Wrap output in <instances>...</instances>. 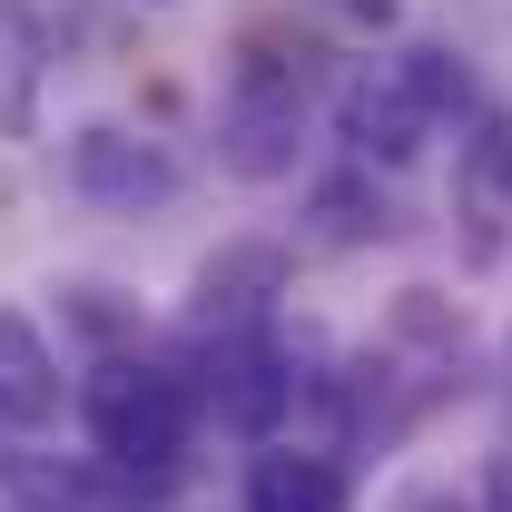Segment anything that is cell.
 Returning <instances> with one entry per match:
<instances>
[{"label":"cell","instance_id":"obj_1","mask_svg":"<svg viewBox=\"0 0 512 512\" xmlns=\"http://www.w3.org/2000/svg\"><path fill=\"white\" fill-rule=\"evenodd\" d=\"M316 79H325L316 40H296L286 20H247V30H237V60H227V99H217V168L247 178V188L296 178Z\"/></svg>","mask_w":512,"mask_h":512},{"label":"cell","instance_id":"obj_2","mask_svg":"<svg viewBox=\"0 0 512 512\" xmlns=\"http://www.w3.org/2000/svg\"><path fill=\"white\" fill-rule=\"evenodd\" d=\"M197 414H207L197 375L168 365V355H138V345H109V355L79 375V434H89L99 463H119L138 493H158V483L188 473Z\"/></svg>","mask_w":512,"mask_h":512},{"label":"cell","instance_id":"obj_3","mask_svg":"<svg viewBox=\"0 0 512 512\" xmlns=\"http://www.w3.org/2000/svg\"><path fill=\"white\" fill-rule=\"evenodd\" d=\"M197 345V394H207V414L227 424V434H286L296 424V384H306V345L316 335H286V316L276 325H237V335H188Z\"/></svg>","mask_w":512,"mask_h":512},{"label":"cell","instance_id":"obj_4","mask_svg":"<svg viewBox=\"0 0 512 512\" xmlns=\"http://www.w3.org/2000/svg\"><path fill=\"white\" fill-rule=\"evenodd\" d=\"M325 119H335V148H345V158H365V168H384V178H404V168L444 138V119L424 109V89L404 79L394 50L345 69V79L325 89Z\"/></svg>","mask_w":512,"mask_h":512},{"label":"cell","instance_id":"obj_5","mask_svg":"<svg viewBox=\"0 0 512 512\" xmlns=\"http://www.w3.org/2000/svg\"><path fill=\"white\" fill-rule=\"evenodd\" d=\"M69 197H89V207H109V217H148V207H168L178 197V158L158 148V138H138L128 119H89L69 128Z\"/></svg>","mask_w":512,"mask_h":512},{"label":"cell","instance_id":"obj_6","mask_svg":"<svg viewBox=\"0 0 512 512\" xmlns=\"http://www.w3.org/2000/svg\"><path fill=\"white\" fill-rule=\"evenodd\" d=\"M296 296V256L276 237H237L188 276V335H237V325H276V306Z\"/></svg>","mask_w":512,"mask_h":512},{"label":"cell","instance_id":"obj_7","mask_svg":"<svg viewBox=\"0 0 512 512\" xmlns=\"http://www.w3.org/2000/svg\"><path fill=\"white\" fill-rule=\"evenodd\" d=\"M453 217H463V256L493 266L503 256V217H512V109L483 99L453 128Z\"/></svg>","mask_w":512,"mask_h":512},{"label":"cell","instance_id":"obj_8","mask_svg":"<svg viewBox=\"0 0 512 512\" xmlns=\"http://www.w3.org/2000/svg\"><path fill=\"white\" fill-rule=\"evenodd\" d=\"M247 512H355V473L335 444H306V434H266L247 453V483H237Z\"/></svg>","mask_w":512,"mask_h":512},{"label":"cell","instance_id":"obj_9","mask_svg":"<svg viewBox=\"0 0 512 512\" xmlns=\"http://www.w3.org/2000/svg\"><path fill=\"white\" fill-rule=\"evenodd\" d=\"M60 404H79L60 375V345L40 335L30 306H0V434H50Z\"/></svg>","mask_w":512,"mask_h":512},{"label":"cell","instance_id":"obj_10","mask_svg":"<svg viewBox=\"0 0 512 512\" xmlns=\"http://www.w3.org/2000/svg\"><path fill=\"white\" fill-rule=\"evenodd\" d=\"M394 227H404V217H394V197H384V168H365V158L325 168L316 188H306V217H296V237H306V247H335V256L384 247Z\"/></svg>","mask_w":512,"mask_h":512},{"label":"cell","instance_id":"obj_11","mask_svg":"<svg viewBox=\"0 0 512 512\" xmlns=\"http://www.w3.org/2000/svg\"><path fill=\"white\" fill-rule=\"evenodd\" d=\"M50 109V20L30 0H0V138H40Z\"/></svg>","mask_w":512,"mask_h":512},{"label":"cell","instance_id":"obj_12","mask_svg":"<svg viewBox=\"0 0 512 512\" xmlns=\"http://www.w3.org/2000/svg\"><path fill=\"white\" fill-rule=\"evenodd\" d=\"M394 60H404V79L424 89V109H434L444 128H463L473 109H483V89H473V69H463V50H453V40H404Z\"/></svg>","mask_w":512,"mask_h":512},{"label":"cell","instance_id":"obj_13","mask_svg":"<svg viewBox=\"0 0 512 512\" xmlns=\"http://www.w3.org/2000/svg\"><path fill=\"white\" fill-rule=\"evenodd\" d=\"M69 316H79V325H89V335H119V306H109V286H69Z\"/></svg>","mask_w":512,"mask_h":512},{"label":"cell","instance_id":"obj_14","mask_svg":"<svg viewBox=\"0 0 512 512\" xmlns=\"http://www.w3.org/2000/svg\"><path fill=\"white\" fill-rule=\"evenodd\" d=\"M394 512H483V493L463 503L453 483H414V493H394Z\"/></svg>","mask_w":512,"mask_h":512},{"label":"cell","instance_id":"obj_15","mask_svg":"<svg viewBox=\"0 0 512 512\" xmlns=\"http://www.w3.org/2000/svg\"><path fill=\"white\" fill-rule=\"evenodd\" d=\"M483 512H512V444L483 463Z\"/></svg>","mask_w":512,"mask_h":512},{"label":"cell","instance_id":"obj_16","mask_svg":"<svg viewBox=\"0 0 512 512\" xmlns=\"http://www.w3.org/2000/svg\"><path fill=\"white\" fill-rule=\"evenodd\" d=\"M325 10H345V20H365V30H394V20H404V0H325Z\"/></svg>","mask_w":512,"mask_h":512},{"label":"cell","instance_id":"obj_17","mask_svg":"<svg viewBox=\"0 0 512 512\" xmlns=\"http://www.w3.org/2000/svg\"><path fill=\"white\" fill-rule=\"evenodd\" d=\"M158 10H168V0H158Z\"/></svg>","mask_w":512,"mask_h":512},{"label":"cell","instance_id":"obj_18","mask_svg":"<svg viewBox=\"0 0 512 512\" xmlns=\"http://www.w3.org/2000/svg\"><path fill=\"white\" fill-rule=\"evenodd\" d=\"M20 512H30V503H20Z\"/></svg>","mask_w":512,"mask_h":512}]
</instances>
